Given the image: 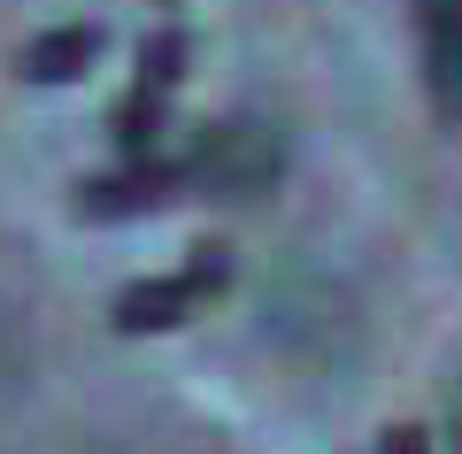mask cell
Listing matches in <instances>:
<instances>
[{
	"instance_id": "cell-3",
	"label": "cell",
	"mask_w": 462,
	"mask_h": 454,
	"mask_svg": "<svg viewBox=\"0 0 462 454\" xmlns=\"http://www.w3.org/2000/svg\"><path fill=\"white\" fill-rule=\"evenodd\" d=\"M185 162H193V193L254 200L278 178V139H270L263 124H200L193 146H185Z\"/></svg>"
},
{
	"instance_id": "cell-2",
	"label": "cell",
	"mask_w": 462,
	"mask_h": 454,
	"mask_svg": "<svg viewBox=\"0 0 462 454\" xmlns=\"http://www.w3.org/2000/svg\"><path fill=\"white\" fill-rule=\"evenodd\" d=\"M185 62H193V32H185V23H162V32L139 47V78H132V93L108 108V131H116V146H124V154H147V146H162V131H170V100H178V85H185Z\"/></svg>"
},
{
	"instance_id": "cell-1",
	"label": "cell",
	"mask_w": 462,
	"mask_h": 454,
	"mask_svg": "<svg viewBox=\"0 0 462 454\" xmlns=\"http://www.w3.org/2000/svg\"><path fill=\"white\" fill-rule=\"evenodd\" d=\"M224 285H231V246H193L178 270L139 277V285L116 292V331H132V339L139 331H178L185 316H200Z\"/></svg>"
},
{
	"instance_id": "cell-8",
	"label": "cell",
	"mask_w": 462,
	"mask_h": 454,
	"mask_svg": "<svg viewBox=\"0 0 462 454\" xmlns=\"http://www.w3.org/2000/svg\"><path fill=\"white\" fill-rule=\"evenodd\" d=\"M0 355H8V339H0Z\"/></svg>"
},
{
	"instance_id": "cell-7",
	"label": "cell",
	"mask_w": 462,
	"mask_h": 454,
	"mask_svg": "<svg viewBox=\"0 0 462 454\" xmlns=\"http://www.w3.org/2000/svg\"><path fill=\"white\" fill-rule=\"evenodd\" d=\"M385 454H431V447H424L416 423H393V431H385Z\"/></svg>"
},
{
	"instance_id": "cell-4",
	"label": "cell",
	"mask_w": 462,
	"mask_h": 454,
	"mask_svg": "<svg viewBox=\"0 0 462 454\" xmlns=\"http://www.w3.org/2000/svg\"><path fill=\"white\" fill-rule=\"evenodd\" d=\"M185 193H193V162H185V154H162V146H147V154H132V162L108 170V178H85V185H78V216L116 224V216L170 208V200H185Z\"/></svg>"
},
{
	"instance_id": "cell-5",
	"label": "cell",
	"mask_w": 462,
	"mask_h": 454,
	"mask_svg": "<svg viewBox=\"0 0 462 454\" xmlns=\"http://www.w3.org/2000/svg\"><path fill=\"white\" fill-rule=\"evenodd\" d=\"M416 39H424L431 108L462 124V0H416Z\"/></svg>"
},
{
	"instance_id": "cell-6",
	"label": "cell",
	"mask_w": 462,
	"mask_h": 454,
	"mask_svg": "<svg viewBox=\"0 0 462 454\" xmlns=\"http://www.w3.org/2000/svg\"><path fill=\"white\" fill-rule=\"evenodd\" d=\"M100 47H108V32H100V23H54V32H39L32 47H23V78L69 85V78H85V69L100 62Z\"/></svg>"
}]
</instances>
